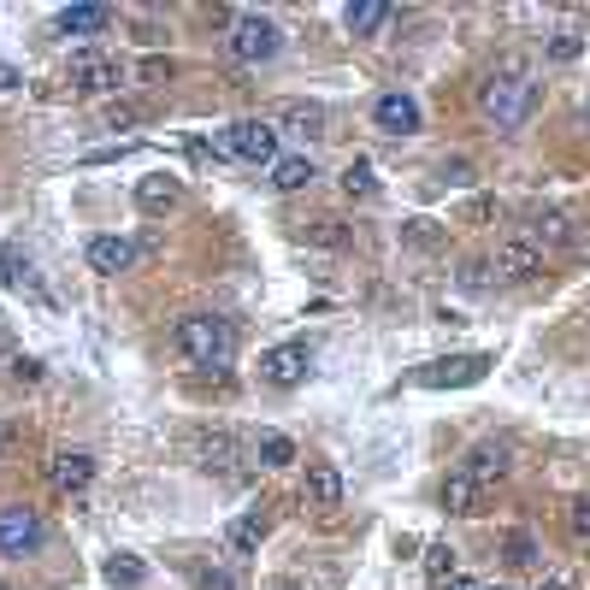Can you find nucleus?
Returning a JSON list of instances; mask_svg holds the SVG:
<instances>
[{"mask_svg": "<svg viewBox=\"0 0 590 590\" xmlns=\"http://www.w3.org/2000/svg\"><path fill=\"white\" fill-rule=\"evenodd\" d=\"M171 343H178V355L189 367H231V355H236V331H231V319H219V314L178 319Z\"/></svg>", "mask_w": 590, "mask_h": 590, "instance_id": "f257e3e1", "label": "nucleus"}, {"mask_svg": "<svg viewBox=\"0 0 590 590\" xmlns=\"http://www.w3.org/2000/svg\"><path fill=\"white\" fill-rule=\"evenodd\" d=\"M478 107H484V118H491L496 130H519L531 118V107H537V83L526 72H502V77L484 83Z\"/></svg>", "mask_w": 590, "mask_h": 590, "instance_id": "f03ea898", "label": "nucleus"}, {"mask_svg": "<svg viewBox=\"0 0 590 590\" xmlns=\"http://www.w3.org/2000/svg\"><path fill=\"white\" fill-rule=\"evenodd\" d=\"M277 48H284V30L272 19H260V12H236L231 19V54L242 65H266V60H277Z\"/></svg>", "mask_w": 590, "mask_h": 590, "instance_id": "7ed1b4c3", "label": "nucleus"}, {"mask_svg": "<svg viewBox=\"0 0 590 590\" xmlns=\"http://www.w3.org/2000/svg\"><path fill=\"white\" fill-rule=\"evenodd\" d=\"M219 148L249 160V166H277V125H266V118H236V125L219 136Z\"/></svg>", "mask_w": 590, "mask_h": 590, "instance_id": "20e7f679", "label": "nucleus"}, {"mask_svg": "<svg viewBox=\"0 0 590 590\" xmlns=\"http://www.w3.org/2000/svg\"><path fill=\"white\" fill-rule=\"evenodd\" d=\"M42 514L30 508V502H12V508H0V555H12V561H24V555L42 549Z\"/></svg>", "mask_w": 590, "mask_h": 590, "instance_id": "39448f33", "label": "nucleus"}, {"mask_svg": "<svg viewBox=\"0 0 590 590\" xmlns=\"http://www.w3.org/2000/svg\"><path fill=\"white\" fill-rule=\"evenodd\" d=\"M491 372V355H449V360H431V367L413 372V384L425 390H466V384H484Z\"/></svg>", "mask_w": 590, "mask_h": 590, "instance_id": "423d86ee", "label": "nucleus"}, {"mask_svg": "<svg viewBox=\"0 0 590 590\" xmlns=\"http://www.w3.org/2000/svg\"><path fill=\"white\" fill-rule=\"evenodd\" d=\"M491 272L502 277V284H531V277L544 272V249H537L531 236H508V242H496Z\"/></svg>", "mask_w": 590, "mask_h": 590, "instance_id": "0eeeda50", "label": "nucleus"}, {"mask_svg": "<svg viewBox=\"0 0 590 590\" xmlns=\"http://www.w3.org/2000/svg\"><path fill=\"white\" fill-rule=\"evenodd\" d=\"M307 367H314V349H307V343H277V349L260 355V378H266L272 390H295L307 378Z\"/></svg>", "mask_w": 590, "mask_h": 590, "instance_id": "6e6552de", "label": "nucleus"}, {"mask_svg": "<svg viewBox=\"0 0 590 590\" xmlns=\"http://www.w3.org/2000/svg\"><path fill=\"white\" fill-rule=\"evenodd\" d=\"M372 125L384 136H413V130H420V101L402 95V89H384L372 101Z\"/></svg>", "mask_w": 590, "mask_h": 590, "instance_id": "1a4fd4ad", "label": "nucleus"}, {"mask_svg": "<svg viewBox=\"0 0 590 590\" xmlns=\"http://www.w3.org/2000/svg\"><path fill=\"white\" fill-rule=\"evenodd\" d=\"M65 77H72L83 95H107V89L125 83V65L107 60V54H72V72H65Z\"/></svg>", "mask_w": 590, "mask_h": 590, "instance_id": "9d476101", "label": "nucleus"}, {"mask_svg": "<svg viewBox=\"0 0 590 590\" xmlns=\"http://www.w3.org/2000/svg\"><path fill=\"white\" fill-rule=\"evenodd\" d=\"M89 478H95V455H83V449H65V455L48 461V484H54L60 496L89 491Z\"/></svg>", "mask_w": 590, "mask_h": 590, "instance_id": "9b49d317", "label": "nucleus"}, {"mask_svg": "<svg viewBox=\"0 0 590 590\" xmlns=\"http://www.w3.org/2000/svg\"><path fill=\"white\" fill-rule=\"evenodd\" d=\"M443 508L449 514H478L484 508V484L466 473V466H455V473L443 478Z\"/></svg>", "mask_w": 590, "mask_h": 590, "instance_id": "f8f14e48", "label": "nucleus"}, {"mask_svg": "<svg viewBox=\"0 0 590 590\" xmlns=\"http://www.w3.org/2000/svg\"><path fill=\"white\" fill-rule=\"evenodd\" d=\"M83 254H89L95 272L118 277V272H125L130 260H136V242H125V236H89V249H83Z\"/></svg>", "mask_w": 590, "mask_h": 590, "instance_id": "ddd939ff", "label": "nucleus"}, {"mask_svg": "<svg viewBox=\"0 0 590 590\" xmlns=\"http://www.w3.org/2000/svg\"><path fill=\"white\" fill-rule=\"evenodd\" d=\"M396 19V7L384 0H355V7H343V24H349V36H378Z\"/></svg>", "mask_w": 590, "mask_h": 590, "instance_id": "4468645a", "label": "nucleus"}, {"mask_svg": "<svg viewBox=\"0 0 590 590\" xmlns=\"http://www.w3.org/2000/svg\"><path fill=\"white\" fill-rule=\"evenodd\" d=\"M461 466H466V473H473V478L484 484V491H491V484H496L502 473H508V443H478V449H473V455H466Z\"/></svg>", "mask_w": 590, "mask_h": 590, "instance_id": "2eb2a0df", "label": "nucleus"}, {"mask_svg": "<svg viewBox=\"0 0 590 590\" xmlns=\"http://www.w3.org/2000/svg\"><path fill=\"white\" fill-rule=\"evenodd\" d=\"M319 178V166L307 160V154H284V160L272 166V189H284V196H295V189H307Z\"/></svg>", "mask_w": 590, "mask_h": 590, "instance_id": "dca6fc26", "label": "nucleus"}, {"mask_svg": "<svg viewBox=\"0 0 590 590\" xmlns=\"http://www.w3.org/2000/svg\"><path fill=\"white\" fill-rule=\"evenodd\" d=\"M113 24V7H65L60 12V30L65 36H101Z\"/></svg>", "mask_w": 590, "mask_h": 590, "instance_id": "f3484780", "label": "nucleus"}, {"mask_svg": "<svg viewBox=\"0 0 590 590\" xmlns=\"http://www.w3.org/2000/svg\"><path fill=\"white\" fill-rule=\"evenodd\" d=\"M307 502H314V508H337L343 502V473L337 466H307Z\"/></svg>", "mask_w": 590, "mask_h": 590, "instance_id": "a211bd4d", "label": "nucleus"}, {"mask_svg": "<svg viewBox=\"0 0 590 590\" xmlns=\"http://www.w3.org/2000/svg\"><path fill=\"white\" fill-rule=\"evenodd\" d=\"M178 178H143L136 183V207H143V213H166V207H178Z\"/></svg>", "mask_w": 590, "mask_h": 590, "instance_id": "6ab92c4d", "label": "nucleus"}, {"mask_svg": "<svg viewBox=\"0 0 590 590\" xmlns=\"http://www.w3.org/2000/svg\"><path fill=\"white\" fill-rule=\"evenodd\" d=\"M260 537H266V514H242V519H231V531H224V549H231V555H254Z\"/></svg>", "mask_w": 590, "mask_h": 590, "instance_id": "aec40b11", "label": "nucleus"}, {"mask_svg": "<svg viewBox=\"0 0 590 590\" xmlns=\"http://www.w3.org/2000/svg\"><path fill=\"white\" fill-rule=\"evenodd\" d=\"M101 579H107L113 590H143L148 567L136 561V555H107V567H101Z\"/></svg>", "mask_w": 590, "mask_h": 590, "instance_id": "412c9836", "label": "nucleus"}, {"mask_svg": "<svg viewBox=\"0 0 590 590\" xmlns=\"http://www.w3.org/2000/svg\"><path fill=\"white\" fill-rule=\"evenodd\" d=\"M537 249H544V242H549V249H567V242H572V219L567 213H544V219H537Z\"/></svg>", "mask_w": 590, "mask_h": 590, "instance_id": "4be33fe9", "label": "nucleus"}, {"mask_svg": "<svg viewBox=\"0 0 590 590\" xmlns=\"http://www.w3.org/2000/svg\"><path fill=\"white\" fill-rule=\"evenodd\" d=\"M343 189H349L355 201L378 196V178H372V166H367V160H349V166H343Z\"/></svg>", "mask_w": 590, "mask_h": 590, "instance_id": "5701e85b", "label": "nucleus"}, {"mask_svg": "<svg viewBox=\"0 0 590 590\" xmlns=\"http://www.w3.org/2000/svg\"><path fill=\"white\" fill-rule=\"evenodd\" d=\"M289 461H295V443L284 431H266V438H260V466H289Z\"/></svg>", "mask_w": 590, "mask_h": 590, "instance_id": "b1692460", "label": "nucleus"}, {"mask_svg": "<svg viewBox=\"0 0 590 590\" xmlns=\"http://www.w3.org/2000/svg\"><path fill=\"white\" fill-rule=\"evenodd\" d=\"M0 277H7L12 289H30V295H36V277H30V260H19L12 249H0Z\"/></svg>", "mask_w": 590, "mask_h": 590, "instance_id": "393cba45", "label": "nucleus"}, {"mask_svg": "<svg viewBox=\"0 0 590 590\" xmlns=\"http://www.w3.org/2000/svg\"><path fill=\"white\" fill-rule=\"evenodd\" d=\"M425 572H431V584H443L449 572H455V549H449V544H431V549H425Z\"/></svg>", "mask_w": 590, "mask_h": 590, "instance_id": "a878e982", "label": "nucleus"}, {"mask_svg": "<svg viewBox=\"0 0 590 590\" xmlns=\"http://www.w3.org/2000/svg\"><path fill=\"white\" fill-rule=\"evenodd\" d=\"M284 118H289L295 130H307V136H319V130H325V107H302V101H295Z\"/></svg>", "mask_w": 590, "mask_h": 590, "instance_id": "bb28decb", "label": "nucleus"}, {"mask_svg": "<svg viewBox=\"0 0 590 590\" xmlns=\"http://www.w3.org/2000/svg\"><path fill=\"white\" fill-rule=\"evenodd\" d=\"M402 236H408V242H420V249H438V242H443V231H438L431 219H408V224H402Z\"/></svg>", "mask_w": 590, "mask_h": 590, "instance_id": "cd10ccee", "label": "nucleus"}, {"mask_svg": "<svg viewBox=\"0 0 590 590\" xmlns=\"http://www.w3.org/2000/svg\"><path fill=\"white\" fill-rule=\"evenodd\" d=\"M201 455H207V466H224V461H231V455H236V443H231V438H224V431H213V438H207V443H201Z\"/></svg>", "mask_w": 590, "mask_h": 590, "instance_id": "c85d7f7f", "label": "nucleus"}, {"mask_svg": "<svg viewBox=\"0 0 590 590\" xmlns=\"http://www.w3.org/2000/svg\"><path fill=\"white\" fill-rule=\"evenodd\" d=\"M508 561H514V567H531V561H537V544H531L526 531H508Z\"/></svg>", "mask_w": 590, "mask_h": 590, "instance_id": "c756f323", "label": "nucleus"}, {"mask_svg": "<svg viewBox=\"0 0 590 590\" xmlns=\"http://www.w3.org/2000/svg\"><path fill=\"white\" fill-rule=\"evenodd\" d=\"M567 526H572V537H579V544H590V496H579L567 508Z\"/></svg>", "mask_w": 590, "mask_h": 590, "instance_id": "7c9ffc66", "label": "nucleus"}, {"mask_svg": "<svg viewBox=\"0 0 590 590\" xmlns=\"http://www.w3.org/2000/svg\"><path fill=\"white\" fill-rule=\"evenodd\" d=\"M19 384H42V360H30V355H12V367H7Z\"/></svg>", "mask_w": 590, "mask_h": 590, "instance_id": "2f4dec72", "label": "nucleus"}, {"mask_svg": "<svg viewBox=\"0 0 590 590\" xmlns=\"http://www.w3.org/2000/svg\"><path fill=\"white\" fill-rule=\"evenodd\" d=\"M461 284H466V289H484V284H491V260H466V266H461Z\"/></svg>", "mask_w": 590, "mask_h": 590, "instance_id": "473e14b6", "label": "nucleus"}, {"mask_svg": "<svg viewBox=\"0 0 590 590\" xmlns=\"http://www.w3.org/2000/svg\"><path fill=\"white\" fill-rule=\"evenodd\" d=\"M549 54H555V60H572V54H579V36H567V30H561V36L549 42Z\"/></svg>", "mask_w": 590, "mask_h": 590, "instance_id": "72a5a7b5", "label": "nucleus"}, {"mask_svg": "<svg viewBox=\"0 0 590 590\" xmlns=\"http://www.w3.org/2000/svg\"><path fill=\"white\" fill-rule=\"evenodd\" d=\"M196 584H201V590H231V572H201Z\"/></svg>", "mask_w": 590, "mask_h": 590, "instance_id": "f704fd0d", "label": "nucleus"}, {"mask_svg": "<svg viewBox=\"0 0 590 590\" xmlns=\"http://www.w3.org/2000/svg\"><path fill=\"white\" fill-rule=\"evenodd\" d=\"M438 590H478V584H473V579H466V572H449V579H443Z\"/></svg>", "mask_w": 590, "mask_h": 590, "instance_id": "c9c22d12", "label": "nucleus"}, {"mask_svg": "<svg viewBox=\"0 0 590 590\" xmlns=\"http://www.w3.org/2000/svg\"><path fill=\"white\" fill-rule=\"evenodd\" d=\"M0 367H12V337H7V325H0Z\"/></svg>", "mask_w": 590, "mask_h": 590, "instance_id": "e433bc0d", "label": "nucleus"}, {"mask_svg": "<svg viewBox=\"0 0 590 590\" xmlns=\"http://www.w3.org/2000/svg\"><path fill=\"white\" fill-rule=\"evenodd\" d=\"M0 89H19V72H12V65H0Z\"/></svg>", "mask_w": 590, "mask_h": 590, "instance_id": "4c0bfd02", "label": "nucleus"}, {"mask_svg": "<svg viewBox=\"0 0 590 590\" xmlns=\"http://www.w3.org/2000/svg\"><path fill=\"white\" fill-rule=\"evenodd\" d=\"M12 438H19V431H12V425H0V455L12 449Z\"/></svg>", "mask_w": 590, "mask_h": 590, "instance_id": "58836bf2", "label": "nucleus"}, {"mask_svg": "<svg viewBox=\"0 0 590 590\" xmlns=\"http://www.w3.org/2000/svg\"><path fill=\"white\" fill-rule=\"evenodd\" d=\"M537 590H572V579H544V584H537Z\"/></svg>", "mask_w": 590, "mask_h": 590, "instance_id": "ea45409f", "label": "nucleus"}, {"mask_svg": "<svg viewBox=\"0 0 590 590\" xmlns=\"http://www.w3.org/2000/svg\"><path fill=\"white\" fill-rule=\"evenodd\" d=\"M272 590H302V584H289V579H277V584H272Z\"/></svg>", "mask_w": 590, "mask_h": 590, "instance_id": "a19ab883", "label": "nucleus"}, {"mask_svg": "<svg viewBox=\"0 0 590 590\" xmlns=\"http://www.w3.org/2000/svg\"><path fill=\"white\" fill-rule=\"evenodd\" d=\"M478 590H508V584H478Z\"/></svg>", "mask_w": 590, "mask_h": 590, "instance_id": "79ce46f5", "label": "nucleus"}, {"mask_svg": "<svg viewBox=\"0 0 590 590\" xmlns=\"http://www.w3.org/2000/svg\"><path fill=\"white\" fill-rule=\"evenodd\" d=\"M0 590H12V584H7V579H0Z\"/></svg>", "mask_w": 590, "mask_h": 590, "instance_id": "37998d69", "label": "nucleus"}, {"mask_svg": "<svg viewBox=\"0 0 590 590\" xmlns=\"http://www.w3.org/2000/svg\"><path fill=\"white\" fill-rule=\"evenodd\" d=\"M584 125H590V107H584Z\"/></svg>", "mask_w": 590, "mask_h": 590, "instance_id": "c03bdc74", "label": "nucleus"}]
</instances>
